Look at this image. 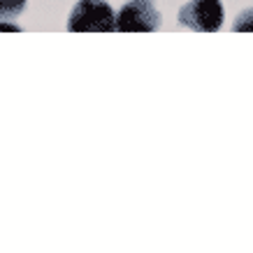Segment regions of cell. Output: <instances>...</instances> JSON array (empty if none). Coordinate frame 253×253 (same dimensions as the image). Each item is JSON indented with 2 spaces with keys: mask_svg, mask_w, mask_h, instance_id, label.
Here are the masks:
<instances>
[{
  "mask_svg": "<svg viewBox=\"0 0 253 253\" xmlns=\"http://www.w3.org/2000/svg\"><path fill=\"white\" fill-rule=\"evenodd\" d=\"M225 9L221 0H188L179 7V23L195 33H218Z\"/></svg>",
  "mask_w": 253,
  "mask_h": 253,
  "instance_id": "cell-3",
  "label": "cell"
},
{
  "mask_svg": "<svg viewBox=\"0 0 253 253\" xmlns=\"http://www.w3.org/2000/svg\"><path fill=\"white\" fill-rule=\"evenodd\" d=\"M232 31L235 33H253V7L242 9V12L235 16Z\"/></svg>",
  "mask_w": 253,
  "mask_h": 253,
  "instance_id": "cell-5",
  "label": "cell"
},
{
  "mask_svg": "<svg viewBox=\"0 0 253 253\" xmlns=\"http://www.w3.org/2000/svg\"><path fill=\"white\" fill-rule=\"evenodd\" d=\"M28 5V0H0V19H16Z\"/></svg>",
  "mask_w": 253,
  "mask_h": 253,
  "instance_id": "cell-4",
  "label": "cell"
},
{
  "mask_svg": "<svg viewBox=\"0 0 253 253\" xmlns=\"http://www.w3.org/2000/svg\"><path fill=\"white\" fill-rule=\"evenodd\" d=\"M70 33H114L116 12L107 0H77L68 16Z\"/></svg>",
  "mask_w": 253,
  "mask_h": 253,
  "instance_id": "cell-1",
  "label": "cell"
},
{
  "mask_svg": "<svg viewBox=\"0 0 253 253\" xmlns=\"http://www.w3.org/2000/svg\"><path fill=\"white\" fill-rule=\"evenodd\" d=\"M19 33L21 31V28H19V26H16V23H12L9 21V19H5V21H0V33Z\"/></svg>",
  "mask_w": 253,
  "mask_h": 253,
  "instance_id": "cell-6",
  "label": "cell"
},
{
  "mask_svg": "<svg viewBox=\"0 0 253 253\" xmlns=\"http://www.w3.org/2000/svg\"><path fill=\"white\" fill-rule=\"evenodd\" d=\"M163 16L154 0H126L116 12V33H156Z\"/></svg>",
  "mask_w": 253,
  "mask_h": 253,
  "instance_id": "cell-2",
  "label": "cell"
}]
</instances>
